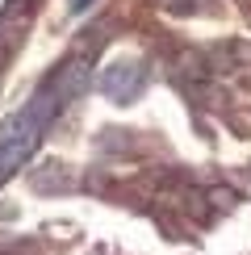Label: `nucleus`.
Returning <instances> with one entry per match:
<instances>
[{
  "instance_id": "nucleus-3",
  "label": "nucleus",
  "mask_w": 251,
  "mask_h": 255,
  "mask_svg": "<svg viewBox=\"0 0 251 255\" xmlns=\"http://www.w3.org/2000/svg\"><path fill=\"white\" fill-rule=\"evenodd\" d=\"M88 4H92V0H67V8H71V13H84Z\"/></svg>"
},
{
  "instance_id": "nucleus-2",
  "label": "nucleus",
  "mask_w": 251,
  "mask_h": 255,
  "mask_svg": "<svg viewBox=\"0 0 251 255\" xmlns=\"http://www.w3.org/2000/svg\"><path fill=\"white\" fill-rule=\"evenodd\" d=\"M146 80H151L146 63H138V59H118V63H109V67L101 71V92H105L113 105H130V101L142 97Z\"/></svg>"
},
{
  "instance_id": "nucleus-1",
  "label": "nucleus",
  "mask_w": 251,
  "mask_h": 255,
  "mask_svg": "<svg viewBox=\"0 0 251 255\" xmlns=\"http://www.w3.org/2000/svg\"><path fill=\"white\" fill-rule=\"evenodd\" d=\"M84 84H88V67H84L80 59H71V63H63L17 113L4 118V126H0V184L13 180V172H21V167L29 163V155H34L38 142L46 138L50 122L59 118V109L71 97H80Z\"/></svg>"
}]
</instances>
